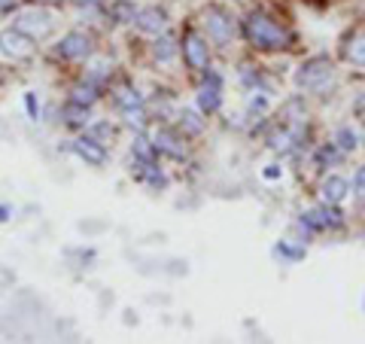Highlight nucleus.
Wrapping results in <instances>:
<instances>
[{
  "instance_id": "obj_1",
  "label": "nucleus",
  "mask_w": 365,
  "mask_h": 344,
  "mask_svg": "<svg viewBox=\"0 0 365 344\" xmlns=\"http://www.w3.org/2000/svg\"><path fill=\"white\" fill-rule=\"evenodd\" d=\"M244 31L246 37H250V43L255 46V49L262 52H274V49H286L292 37L286 34V27H283L280 22H274L271 15L265 13H250L244 22Z\"/></svg>"
},
{
  "instance_id": "obj_2",
  "label": "nucleus",
  "mask_w": 365,
  "mask_h": 344,
  "mask_svg": "<svg viewBox=\"0 0 365 344\" xmlns=\"http://www.w3.org/2000/svg\"><path fill=\"white\" fill-rule=\"evenodd\" d=\"M332 79H335V68L326 55H314V58H307L296 70V86L305 91H323L332 86Z\"/></svg>"
},
{
  "instance_id": "obj_3",
  "label": "nucleus",
  "mask_w": 365,
  "mask_h": 344,
  "mask_svg": "<svg viewBox=\"0 0 365 344\" xmlns=\"http://www.w3.org/2000/svg\"><path fill=\"white\" fill-rule=\"evenodd\" d=\"M204 27H207V37L216 46H228V43L234 40V34H237L234 15L228 13V9H223L219 4H210L204 9Z\"/></svg>"
},
{
  "instance_id": "obj_4",
  "label": "nucleus",
  "mask_w": 365,
  "mask_h": 344,
  "mask_svg": "<svg viewBox=\"0 0 365 344\" xmlns=\"http://www.w3.org/2000/svg\"><path fill=\"white\" fill-rule=\"evenodd\" d=\"M13 27H18V31L27 34L31 40H43V37L52 34L55 22H52L49 9H25V13L15 15V25Z\"/></svg>"
},
{
  "instance_id": "obj_5",
  "label": "nucleus",
  "mask_w": 365,
  "mask_h": 344,
  "mask_svg": "<svg viewBox=\"0 0 365 344\" xmlns=\"http://www.w3.org/2000/svg\"><path fill=\"white\" fill-rule=\"evenodd\" d=\"M182 58H186V64L192 70H207L210 64V49H207V40L195 31H189L186 37H182Z\"/></svg>"
},
{
  "instance_id": "obj_6",
  "label": "nucleus",
  "mask_w": 365,
  "mask_h": 344,
  "mask_svg": "<svg viewBox=\"0 0 365 344\" xmlns=\"http://www.w3.org/2000/svg\"><path fill=\"white\" fill-rule=\"evenodd\" d=\"M55 55H61V58H67V61L88 58V55H91V37L82 34V31L64 34L58 40V46H55Z\"/></svg>"
},
{
  "instance_id": "obj_7",
  "label": "nucleus",
  "mask_w": 365,
  "mask_h": 344,
  "mask_svg": "<svg viewBox=\"0 0 365 344\" xmlns=\"http://www.w3.org/2000/svg\"><path fill=\"white\" fill-rule=\"evenodd\" d=\"M0 52L9 55V58H27L34 52V40L18 27H4L0 31Z\"/></svg>"
},
{
  "instance_id": "obj_8",
  "label": "nucleus",
  "mask_w": 365,
  "mask_h": 344,
  "mask_svg": "<svg viewBox=\"0 0 365 344\" xmlns=\"http://www.w3.org/2000/svg\"><path fill=\"white\" fill-rule=\"evenodd\" d=\"M301 226L310 229V231L335 229V226H341V213L332 210V204H326V208H314V210H305V213H301Z\"/></svg>"
},
{
  "instance_id": "obj_9",
  "label": "nucleus",
  "mask_w": 365,
  "mask_h": 344,
  "mask_svg": "<svg viewBox=\"0 0 365 344\" xmlns=\"http://www.w3.org/2000/svg\"><path fill=\"white\" fill-rule=\"evenodd\" d=\"M134 25L140 27L143 34L159 37V34H164V27H168V15H164V9H159V6H143V9H137Z\"/></svg>"
},
{
  "instance_id": "obj_10",
  "label": "nucleus",
  "mask_w": 365,
  "mask_h": 344,
  "mask_svg": "<svg viewBox=\"0 0 365 344\" xmlns=\"http://www.w3.org/2000/svg\"><path fill=\"white\" fill-rule=\"evenodd\" d=\"M73 153L86 165H95V168H100L107 162V150L98 137H79V141H73Z\"/></svg>"
},
{
  "instance_id": "obj_11",
  "label": "nucleus",
  "mask_w": 365,
  "mask_h": 344,
  "mask_svg": "<svg viewBox=\"0 0 365 344\" xmlns=\"http://www.w3.org/2000/svg\"><path fill=\"white\" fill-rule=\"evenodd\" d=\"M152 146H155V153H168L171 159H182V155H186V144H182V137L173 134L171 128H159L155 137H152Z\"/></svg>"
},
{
  "instance_id": "obj_12",
  "label": "nucleus",
  "mask_w": 365,
  "mask_h": 344,
  "mask_svg": "<svg viewBox=\"0 0 365 344\" xmlns=\"http://www.w3.org/2000/svg\"><path fill=\"white\" fill-rule=\"evenodd\" d=\"M323 201L326 204H341L344 198H347V192H350V183L344 180V177H338V174H332V177H326L323 180Z\"/></svg>"
},
{
  "instance_id": "obj_13",
  "label": "nucleus",
  "mask_w": 365,
  "mask_h": 344,
  "mask_svg": "<svg viewBox=\"0 0 365 344\" xmlns=\"http://www.w3.org/2000/svg\"><path fill=\"white\" fill-rule=\"evenodd\" d=\"M195 104H198V110H201L204 116L216 113V110L223 107V95H219V86H213V82H204V86H201V91H198V98H195Z\"/></svg>"
},
{
  "instance_id": "obj_14",
  "label": "nucleus",
  "mask_w": 365,
  "mask_h": 344,
  "mask_svg": "<svg viewBox=\"0 0 365 344\" xmlns=\"http://www.w3.org/2000/svg\"><path fill=\"white\" fill-rule=\"evenodd\" d=\"M152 55H155V58H159L161 64L173 61V55H177V40H173V37L159 34V37H155V46H152Z\"/></svg>"
},
{
  "instance_id": "obj_15",
  "label": "nucleus",
  "mask_w": 365,
  "mask_h": 344,
  "mask_svg": "<svg viewBox=\"0 0 365 344\" xmlns=\"http://www.w3.org/2000/svg\"><path fill=\"white\" fill-rule=\"evenodd\" d=\"M335 146H338L341 153H350V150H356V146H359V134H356L350 125L338 128V132H335Z\"/></svg>"
},
{
  "instance_id": "obj_16",
  "label": "nucleus",
  "mask_w": 365,
  "mask_h": 344,
  "mask_svg": "<svg viewBox=\"0 0 365 344\" xmlns=\"http://www.w3.org/2000/svg\"><path fill=\"white\" fill-rule=\"evenodd\" d=\"M134 15H137V9H134V4L131 0H116L113 6H109V18H113V22H134Z\"/></svg>"
},
{
  "instance_id": "obj_17",
  "label": "nucleus",
  "mask_w": 365,
  "mask_h": 344,
  "mask_svg": "<svg viewBox=\"0 0 365 344\" xmlns=\"http://www.w3.org/2000/svg\"><path fill=\"white\" fill-rule=\"evenodd\" d=\"M64 119H67V125H86L88 122V107L79 104V101H70V104L64 107Z\"/></svg>"
},
{
  "instance_id": "obj_18",
  "label": "nucleus",
  "mask_w": 365,
  "mask_h": 344,
  "mask_svg": "<svg viewBox=\"0 0 365 344\" xmlns=\"http://www.w3.org/2000/svg\"><path fill=\"white\" fill-rule=\"evenodd\" d=\"M180 128L186 134H201V132H204V119H201L195 110H182V113H180Z\"/></svg>"
},
{
  "instance_id": "obj_19",
  "label": "nucleus",
  "mask_w": 365,
  "mask_h": 344,
  "mask_svg": "<svg viewBox=\"0 0 365 344\" xmlns=\"http://www.w3.org/2000/svg\"><path fill=\"white\" fill-rule=\"evenodd\" d=\"M95 98H98V86L95 82H79L77 89H73V101H79V104H86V107H91L95 104Z\"/></svg>"
},
{
  "instance_id": "obj_20",
  "label": "nucleus",
  "mask_w": 365,
  "mask_h": 344,
  "mask_svg": "<svg viewBox=\"0 0 365 344\" xmlns=\"http://www.w3.org/2000/svg\"><path fill=\"white\" fill-rule=\"evenodd\" d=\"M347 61L356 64V68H365V34L356 37L350 43V49H347Z\"/></svg>"
},
{
  "instance_id": "obj_21",
  "label": "nucleus",
  "mask_w": 365,
  "mask_h": 344,
  "mask_svg": "<svg viewBox=\"0 0 365 344\" xmlns=\"http://www.w3.org/2000/svg\"><path fill=\"white\" fill-rule=\"evenodd\" d=\"M116 104L128 110V107H143V98L137 95L134 89H119V95H116Z\"/></svg>"
},
{
  "instance_id": "obj_22",
  "label": "nucleus",
  "mask_w": 365,
  "mask_h": 344,
  "mask_svg": "<svg viewBox=\"0 0 365 344\" xmlns=\"http://www.w3.org/2000/svg\"><path fill=\"white\" fill-rule=\"evenodd\" d=\"M125 113V122L128 125H137V128H143L146 125V113H143V107H128V110H122Z\"/></svg>"
},
{
  "instance_id": "obj_23",
  "label": "nucleus",
  "mask_w": 365,
  "mask_h": 344,
  "mask_svg": "<svg viewBox=\"0 0 365 344\" xmlns=\"http://www.w3.org/2000/svg\"><path fill=\"white\" fill-rule=\"evenodd\" d=\"M338 155H341V150H338L335 144H328V146H323V150L317 153V162L319 165H332V162H338Z\"/></svg>"
},
{
  "instance_id": "obj_24",
  "label": "nucleus",
  "mask_w": 365,
  "mask_h": 344,
  "mask_svg": "<svg viewBox=\"0 0 365 344\" xmlns=\"http://www.w3.org/2000/svg\"><path fill=\"white\" fill-rule=\"evenodd\" d=\"M274 253H277V256H283V259H289V262H296V259H301V256H305V250H292V247L286 244V241H280V244L274 247Z\"/></svg>"
},
{
  "instance_id": "obj_25",
  "label": "nucleus",
  "mask_w": 365,
  "mask_h": 344,
  "mask_svg": "<svg viewBox=\"0 0 365 344\" xmlns=\"http://www.w3.org/2000/svg\"><path fill=\"white\" fill-rule=\"evenodd\" d=\"M25 107H27V113H31L34 119L40 116V104H36V98L31 95V91H27V95H25Z\"/></svg>"
},
{
  "instance_id": "obj_26",
  "label": "nucleus",
  "mask_w": 365,
  "mask_h": 344,
  "mask_svg": "<svg viewBox=\"0 0 365 344\" xmlns=\"http://www.w3.org/2000/svg\"><path fill=\"white\" fill-rule=\"evenodd\" d=\"M353 186H356L359 192H365V165H359V171L353 174Z\"/></svg>"
},
{
  "instance_id": "obj_27",
  "label": "nucleus",
  "mask_w": 365,
  "mask_h": 344,
  "mask_svg": "<svg viewBox=\"0 0 365 344\" xmlns=\"http://www.w3.org/2000/svg\"><path fill=\"white\" fill-rule=\"evenodd\" d=\"M13 9H15V0H0V15L13 13Z\"/></svg>"
},
{
  "instance_id": "obj_28",
  "label": "nucleus",
  "mask_w": 365,
  "mask_h": 344,
  "mask_svg": "<svg viewBox=\"0 0 365 344\" xmlns=\"http://www.w3.org/2000/svg\"><path fill=\"white\" fill-rule=\"evenodd\" d=\"M280 174H283V171L277 168V165H268V168H265V177H268V180H277Z\"/></svg>"
},
{
  "instance_id": "obj_29",
  "label": "nucleus",
  "mask_w": 365,
  "mask_h": 344,
  "mask_svg": "<svg viewBox=\"0 0 365 344\" xmlns=\"http://www.w3.org/2000/svg\"><path fill=\"white\" fill-rule=\"evenodd\" d=\"M95 134L98 137H113V128L109 125H95Z\"/></svg>"
},
{
  "instance_id": "obj_30",
  "label": "nucleus",
  "mask_w": 365,
  "mask_h": 344,
  "mask_svg": "<svg viewBox=\"0 0 365 344\" xmlns=\"http://www.w3.org/2000/svg\"><path fill=\"white\" fill-rule=\"evenodd\" d=\"M250 107H253V110H265V107H268V101H265L262 95H259V98H250Z\"/></svg>"
},
{
  "instance_id": "obj_31",
  "label": "nucleus",
  "mask_w": 365,
  "mask_h": 344,
  "mask_svg": "<svg viewBox=\"0 0 365 344\" xmlns=\"http://www.w3.org/2000/svg\"><path fill=\"white\" fill-rule=\"evenodd\" d=\"M4 219H9V208H6V204H0V222H4Z\"/></svg>"
}]
</instances>
